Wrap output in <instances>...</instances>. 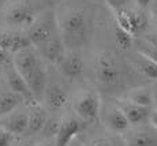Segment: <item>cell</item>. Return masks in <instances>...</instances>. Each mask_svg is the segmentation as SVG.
Instances as JSON below:
<instances>
[{"label":"cell","instance_id":"26","mask_svg":"<svg viewBox=\"0 0 157 146\" xmlns=\"http://www.w3.org/2000/svg\"><path fill=\"white\" fill-rule=\"evenodd\" d=\"M15 136L11 133H8L6 129L0 126V146H11Z\"/></svg>","mask_w":157,"mask_h":146},{"label":"cell","instance_id":"1","mask_svg":"<svg viewBox=\"0 0 157 146\" xmlns=\"http://www.w3.org/2000/svg\"><path fill=\"white\" fill-rule=\"evenodd\" d=\"M53 10L66 49L82 51L89 47L96 30V3L92 0H66Z\"/></svg>","mask_w":157,"mask_h":146},{"label":"cell","instance_id":"9","mask_svg":"<svg viewBox=\"0 0 157 146\" xmlns=\"http://www.w3.org/2000/svg\"><path fill=\"white\" fill-rule=\"evenodd\" d=\"M113 13L115 23L132 37H138L150 27V17L147 11L138 7H130L128 4Z\"/></svg>","mask_w":157,"mask_h":146},{"label":"cell","instance_id":"30","mask_svg":"<svg viewBox=\"0 0 157 146\" xmlns=\"http://www.w3.org/2000/svg\"><path fill=\"white\" fill-rule=\"evenodd\" d=\"M131 2H134L135 7L145 10V11H150L153 7V2L155 0H131Z\"/></svg>","mask_w":157,"mask_h":146},{"label":"cell","instance_id":"33","mask_svg":"<svg viewBox=\"0 0 157 146\" xmlns=\"http://www.w3.org/2000/svg\"><path fill=\"white\" fill-rule=\"evenodd\" d=\"M36 146H56L55 139H40L36 142Z\"/></svg>","mask_w":157,"mask_h":146},{"label":"cell","instance_id":"5","mask_svg":"<svg viewBox=\"0 0 157 146\" xmlns=\"http://www.w3.org/2000/svg\"><path fill=\"white\" fill-rule=\"evenodd\" d=\"M101 94L97 89H81L71 97V109L74 115L85 124L98 121L101 108Z\"/></svg>","mask_w":157,"mask_h":146},{"label":"cell","instance_id":"16","mask_svg":"<svg viewBox=\"0 0 157 146\" xmlns=\"http://www.w3.org/2000/svg\"><path fill=\"white\" fill-rule=\"evenodd\" d=\"M49 112L44 108L40 101H33L28 104V127H26V136L38 135L47 121Z\"/></svg>","mask_w":157,"mask_h":146},{"label":"cell","instance_id":"36","mask_svg":"<svg viewBox=\"0 0 157 146\" xmlns=\"http://www.w3.org/2000/svg\"><path fill=\"white\" fill-rule=\"evenodd\" d=\"M152 89H153V96H155V101H157V82L152 85Z\"/></svg>","mask_w":157,"mask_h":146},{"label":"cell","instance_id":"4","mask_svg":"<svg viewBox=\"0 0 157 146\" xmlns=\"http://www.w3.org/2000/svg\"><path fill=\"white\" fill-rule=\"evenodd\" d=\"M43 0H7L0 10L6 26L25 30L44 10Z\"/></svg>","mask_w":157,"mask_h":146},{"label":"cell","instance_id":"28","mask_svg":"<svg viewBox=\"0 0 157 146\" xmlns=\"http://www.w3.org/2000/svg\"><path fill=\"white\" fill-rule=\"evenodd\" d=\"M13 63V53L0 48V67H6Z\"/></svg>","mask_w":157,"mask_h":146},{"label":"cell","instance_id":"34","mask_svg":"<svg viewBox=\"0 0 157 146\" xmlns=\"http://www.w3.org/2000/svg\"><path fill=\"white\" fill-rule=\"evenodd\" d=\"M67 146H86V145H85V142L79 138V135H78V136H75L74 139H71L70 144H68Z\"/></svg>","mask_w":157,"mask_h":146},{"label":"cell","instance_id":"20","mask_svg":"<svg viewBox=\"0 0 157 146\" xmlns=\"http://www.w3.org/2000/svg\"><path fill=\"white\" fill-rule=\"evenodd\" d=\"M122 98L134 102V104L149 106L150 108L152 104L155 102L152 85H141V86L128 87V89L124 92V94H123Z\"/></svg>","mask_w":157,"mask_h":146},{"label":"cell","instance_id":"37","mask_svg":"<svg viewBox=\"0 0 157 146\" xmlns=\"http://www.w3.org/2000/svg\"><path fill=\"white\" fill-rule=\"evenodd\" d=\"M3 82V67H0V83Z\"/></svg>","mask_w":157,"mask_h":146},{"label":"cell","instance_id":"3","mask_svg":"<svg viewBox=\"0 0 157 146\" xmlns=\"http://www.w3.org/2000/svg\"><path fill=\"white\" fill-rule=\"evenodd\" d=\"M13 64L22 75L36 101H41L45 83L48 79L47 63L34 47H26L13 55Z\"/></svg>","mask_w":157,"mask_h":146},{"label":"cell","instance_id":"6","mask_svg":"<svg viewBox=\"0 0 157 146\" xmlns=\"http://www.w3.org/2000/svg\"><path fill=\"white\" fill-rule=\"evenodd\" d=\"M25 32L32 47L34 48H38L44 42H47L48 40H51L52 37L59 34L53 7H45L36 17V19L26 27Z\"/></svg>","mask_w":157,"mask_h":146},{"label":"cell","instance_id":"25","mask_svg":"<svg viewBox=\"0 0 157 146\" xmlns=\"http://www.w3.org/2000/svg\"><path fill=\"white\" fill-rule=\"evenodd\" d=\"M132 49H134L135 52H140V53L145 55V56L149 57L150 60H153V62L157 63V48L149 45L147 42H145L144 40H141V38L135 37L134 48H132Z\"/></svg>","mask_w":157,"mask_h":146},{"label":"cell","instance_id":"2","mask_svg":"<svg viewBox=\"0 0 157 146\" xmlns=\"http://www.w3.org/2000/svg\"><path fill=\"white\" fill-rule=\"evenodd\" d=\"M127 66L122 62L119 55L113 51H98L90 56L87 72H90L98 90H104L109 96L123 92L127 87Z\"/></svg>","mask_w":157,"mask_h":146},{"label":"cell","instance_id":"18","mask_svg":"<svg viewBox=\"0 0 157 146\" xmlns=\"http://www.w3.org/2000/svg\"><path fill=\"white\" fill-rule=\"evenodd\" d=\"M128 64L134 71H137L144 78L157 82V63L150 60L140 52H132L128 56Z\"/></svg>","mask_w":157,"mask_h":146},{"label":"cell","instance_id":"27","mask_svg":"<svg viewBox=\"0 0 157 146\" xmlns=\"http://www.w3.org/2000/svg\"><path fill=\"white\" fill-rule=\"evenodd\" d=\"M102 3H105L112 11H117V10H120V8L128 6L130 3H131V0H104Z\"/></svg>","mask_w":157,"mask_h":146},{"label":"cell","instance_id":"15","mask_svg":"<svg viewBox=\"0 0 157 146\" xmlns=\"http://www.w3.org/2000/svg\"><path fill=\"white\" fill-rule=\"evenodd\" d=\"M3 81H4V85L8 87V89L13 90L14 93L19 94V96H22L28 104L29 102L36 101V100L33 98L32 93H30L25 79H23L22 75L17 71V68L14 67L13 63L6 66V67H3Z\"/></svg>","mask_w":157,"mask_h":146},{"label":"cell","instance_id":"29","mask_svg":"<svg viewBox=\"0 0 157 146\" xmlns=\"http://www.w3.org/2000/svg\"><path fill=\"white\" fill-rule=\"evenodd\" d=\"M149 124L157 129V101L153 102L149 109Z\"/></svg>","mask_w":157,"mask_h":146},{"label":"cell","instance_id":"35","mask_svg":"<svg viewBox=\"0 0 157 146\" xmlns=\"http://www.w3.org/2000/svg\"><path fill=\"white\" fill-rule=\"evenodd\" d=\"M43 2L45 3V4H48L51 7V6H52L53 8L56 7V6H59L60 3H63V2H66V0H43Z\"/></svg>","mask_w":157,"mask_h":146},{"label":"cell","instance_id":"31","mask_svg":"<svg viewBox=\"0 0 157 146\" xmlns=\"http://www.w3.org/2000/svg\"><path fill=\"white\" fill-rule=\"evenodd\" d=\"M11 146H36V142L32 139V136H28L26 139H22V141H18L17 144H14Z\"/></svg>","mask_w":157,"mask_h":146},{"label":"cell","instance_id":"24","mask_svg":"<svg viewBox=\"0 0 157 146\" xmlns=\"http://www.w3.org/2000/svg\"><path fill=\"white\" fill-rule=\"evenodd\" d=\"M60 120H62V117L57 116V115H49L43 129H41L40 134H38L40 139H55L56 133L59 130Z\"/></svg>","mask_w":157,"mask_h":146},{"label":"cell","instance_id":"39","mask_svg":"<svg viewBox=\"0 0 157 146\" xmlns=\"http://www.w3.org/2000/svg\"><path fill=\"white\" fill-rule=\"evenodd\" d=\"M92 2H94V3H102L104 0H92Z\"/></svg>","mask_w":157,"mask_h":146},{"label":"cell","instance_id":"40","mask_svg":"<svg viewBox=\"0 0 157 146\" xmlns=\"http://www.w3.org/2000/svg\"><path fill=\"white\" fill-rule=\"evenodd\" d=\"M153 6H155V8H157V0H155V2H153Z\"/></svg>","mask_w":157,"mask_h":146},{"label":"cell","instance_id":"19","mask_svg":"<svg viewBox=\"0 0 157 146\" xmlns=\"http://www.w3.org/2000/svg\"><path fill=\"white\" fill-rule=\"evenodd\" d=\"M36 49L40 53V56L44 59V62L51 66L55 64L57 60L63 56V53L66 52V47L59 34L52 37L51 40H48L47 42H44L43 45H40Z\"/></svg>","mask_w":157,"mask_h":146},{"label":"cell","instance_id":"32","mask_svg":"<svg viewBox=\"0 0 157 146\" xmlns=\"http://www.w3.org/2000/svg\"><path fill=\"white\" fill-rule=\"evenodd\" d=\"M149 17H150V25L153 26V29L157 30V8L149 11Z\"/></svg>","mask_w":157,"mask_h":146},{"label":"cell","instance_id":"38","mask_svg":"<svg viewBox=\"0 0 157 146\" xmlns=\"http://www.w3.org/2000/svg\"><path fill=\"white\" fill-rule=\"evenodd\" d=\"M7 2V0H0V10H2V7L4 6V3Z\"/></svg>","mask_w":157,"mask_h":146},{"label":"cell","instance_id":"22","mask_svg":"<svg viewBox=\"0 0 157 146\" xmlns=\"http://www.w3.org/2000/svg\"><path fill=\"white\" fill-rule=\"evenodd\" d=\"M23 102L26 101L22 96L14 93L13 90H10L4 85L3 89H0V116H4L8 112L14 111L15 108L22 105Z\"/></svg>","mask_w":157,"mask_h":146},{"label":"cell","instance_id":"11","mask_svg":"<svg viewBox=\"0 0 157 146\" xmlns=\"http://www.w3.org/2000/svg\"><path fill=\"white\" fill-rule=\"evenodd\" d=\"M126 146H157V129L149 123L135 126L123 134Z\"/></svg>","mask_w":157,"mask_h":146},{"label":"cell","instance_id":"7","mask_svg":"<svg viewBox=\"0 0 157 146\" xmlns=\"http://www.w3.org/2000/svg\"><path fill=\"white\" fill-rule=\"evenodd\" d=\"M71 97L72 93L70 92V83L63 79L60 75L59 79H51L49 71H48V79L45 83L43 96H41L44 108L51 113H57L66 109V106L70 104Z\"/></svg>","mask_w":157,"mask_h":146},{"label":"cell","instance_id":"13","mask_svg":"<svg viewBox=\"0 0 157 146\" xmlns=\"http://www.w3.org/2000/svg\"><path fill=\"white\" fill-rule=\"evenodd\" d=\"M85 129V123L78 119L75 115H67L63 116L59 124V130L55 136L56 146H67L71 139L79 135V133Z\"/></svg>","mask_w":157,"mask_h":146},{"label":"cell","instance_id":"10","mask_svg":"<svg viewBox=\"0 0 157 146\" xmlns=\"http://www.w3.org/2000/svg\"><path fill=\"white\" fill-rule=\"evenodd\" d=\"M98 121L101 123L102 129L107 131L123 135L130 129V123L126 119L124 113L122 112L119 104L115 101H101L100 115H98Z\"/></svg>","mask_w":157,"mask_h":146},{"label":"cell","instance_id":"17","mask_svg":"<svg viewBox=\"0 0 157 146\" xmlns=\"http://www.w3.org/2000/svg\"><path fill=\"white\" fill-rule=\"evenodd\" d=\"M117 104H119L120 109L124 113L126 119H127L131 127L142 126V124L149 123V109H150L149 106L134 104V102L127 101L124 98H119Z\"/></svg>","mask_w":157,"mask_h":146},{"label":"cell","instance_id":"23","mask_svg":"<svg viewBox=\"0 0 157 146\" xmlns=\"http://www.w3.org/2000/svg\"><path fill=\"white\" fill-rule=\"evenodd\" d=\"M134 40H135V37H132L131 34H128L127 32L120 29V27L115 23L113 41H115V45H116L119 52H130V51L134 48Z\"/></svg>","mask_w":157,"mask_h":146},{"label":"cell","instance_id":"14","mask_svg":"<svg viewBox=\"0 0 157 146\" xmlns=\"http://www.w3.org/2000/svg\"><path fill=\"white\" fill-rule=\"evenodd\" d=\"M30 41L26 36V32L22 29H14V27H6L0 29V48L6 49L10 53H15L18 51L30 47Z\"/></svg>","mask_w":157,"mask_h":146},{"label":"cell","instance_id":"8","mask_svg":"<svg viewBox=\"0 0 157 146\" xmlns=\"http://www.w3.org/2000/svg\"><path fill=\"white\" fill-rule=\"evenodd\" d=\"M53 67L57 74L70 85L82 81V78H85L87 74V60L82 55V51L66 49L63 56L53 64Z\"/></svg>","mask_w":157,"mask_h":146},{"label":"cell","instance_id":"21","mask_svg":"<svg viewBox=\"0 0 157 146\" xmlns=\"http://www.w3.org/2000/svg\"><path fill=\"white\" fill-rule=\"evenodd\" d=\"M86 146H126L123 135L113 134L102 129V131H97L89 136L87 141H83Z\"/></svg>","mask_w":157,"mask_h":146},{"label":"cell","instance_id":"12","mask_svg":"<svg viewBox=\"0 0 157 146\" xmlns=\"http://www.w3.org/2000/svg\"><path fill=\"white\" fill-rule=\"evenodd\" d=\"M0 126L11 133L14 136H22L28 127V106L19 105L14 111L8 112L4 116H0Z\"/></svg>","mask_w":157,"mask_h":146}]
</instances>
